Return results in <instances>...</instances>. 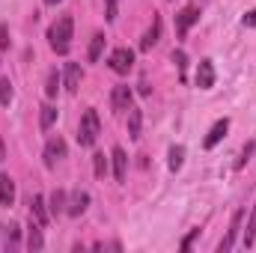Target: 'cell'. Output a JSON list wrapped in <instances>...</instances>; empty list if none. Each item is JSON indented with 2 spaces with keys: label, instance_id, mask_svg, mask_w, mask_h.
<instances>
[{
  "label": "cell",
  "instance_id": "cell-1",
  "mask_svg": "<svg viewBox=\"0 0 256 253\" xmlns=\"http://www.w3.org/2000/svg\"><path fill=\"white\" fill-rule=\"evenodd\" d=\"M72 18L63 15V18H57L54 24H51V30H48V39H51V48L57 51V54H68V45H72Z\"/></svg>",
  "mask_w": 256,
  "mask_h": 253
},
{
  "label": "cell",
  "instance_id": "cell-2",
  "mask_svg": "<svg viewBox=\"0 0 256 253\" xmlns=\"http://www.w3.org/2000/svg\"><path fill=\"white\" fill-rule=\"evenodd\" d=\"M98 114L96 110H86L84 116H80V128H78V143L80 146H92L96 140H98Z\"/></svg>",
  "mask_w": 256,
  "mask_h": 253
},
{
  "label": "cell",
  "instance_id": "cell-3",
  "mask_svg": "<svg viewBox=\"0 0 256 253\" xmlns=\"http://www.w3.org/2000/svg\"><path fill=\"white\" fill-rule=\"evenodd\" d=\"M131 66H134V51H128V48H116V51L110 54V68H114L116 74H128Z\"/></svg>",
  "mask_w": 256,
  "mask_h": 253
},
{
  "label": "cell",
  "instance_id": "cell-4",
  "mask_svg": "<svg viewBox=\"0 0 256 253\" xmlns=\"http://www.w3.org/2000/svg\"><path fill=\"white\" fill-rule=\"evenodd\" d=\"M60 158H66V140L63 137H51L45 143V167H54Z\"/></svg>",
  "mask_w": 256,
  "mask_h": 253
},
{
  "label": "cell",
  "instance_id": "cell-5",
  "mask_svg": "<svg viewBox=\"0 0 256 253\" xmlns=\"http://www.w3.org/2000/svg\"><path fill=\"white\" fill-rule=\"evenodd\" d=\"M242 218H244V212H236L232 214V224H230V230H226V236H224V242H220V248L218 250L226 253L236 248V238H238V230H242Z\"/></svg>",
  "mask_w": 256,
  "mask_h": 253
},
{
  "label": "cell",
  "instance_id": "cell-6",
  "mask_svg": "<svg viewBox=\"0 0 256 253\" xmlns=\"http://www.w3.org/2000/svg\"><path fill=\"white\" fill-rule=\"evenodd\" d=\"M196 86H200V90H212V86H214V63H212V60H200Z\"/></svg>",
  "mask_w": 256,
  "mask_h": 253
},
{
  "label": "cell",
  "instance_id": "cell-7",
  "mask_svg": "<svg viewBox=\"0 0 256 253\" xmlns=\"http://www.w3.org/2000/svg\"><path fill=\"white\" fill-rule=\"evenodd\" d=\"M226 131H230V120L224 116V120H218V122L212 126V131H208V134H206V140H202V146H206V149H214V146L224 140V134H226Z\"/></svg>",
  "mask_w": 256,
  "mask_h": 253
},
{
  "label": "cell",
  "instance_id": "cell-8",
  "mask_svg": "<svg viewBox=\"0 0 256 253\" xmlns=\"http://www.w3.org/2000/svg\"><path fill=\"white\" fill-rule=\"evenodd\" d=\"M86 206H90V194H86V190H74L72 200H68V206H66V212H68L72 218H78V214L86 212Z\"/></svg>",
  "mask_w": 256,
  "mask_h": 253
},
{
  "label": "cell",
  "instance_id": "cell-9",
  "mask_svg": "<svg viewBox=\"0 0 256 253\" xmlns=\"http://www.w3.org/2000/svg\"><path fill=\"white\" fill-rule=\"evenodd\" d=\"M200 18V9L196 6H185L182 12H179V18H176V30H179V36H185L188 30H191V24Z\"/></svg>",
  "mask_w": 256,
  "mask_h": 253
},
{
  "label": "cell",
  "instance_id": "cell-10",
  "mask_svg": "<svg viewBox=\"0 0 256 253\" xmlns=\"http://www.w3.org/2000/svg\"><path fill=\"white\" fill-rule=\"evenodd\" d=\"M110 158H114V176H116V182H126V173H128V155L122 146H116L114 152H110Z\"/></svg>",
  "mask_w": 256,
  "mask_h": 253
},
{
  "label": "cell",
  "instance_id": "cell-11",
  "mask_svg": "<svg viewBox=\"0 0 256 253\" xmlns=\"http://www.w3.org/2000/svg\"><path fill=\"white\" fill-rule=\"evenodd\" d=\"M110 104H114V110H128L131 108V90L128 86H114V92H110Z\"/></svg>",
  "mask_w": 256,
  "mask_h": 253
},
{
  "label": "cell",
  "instance_id": "cell-12",
  "mask_svg": "<svg viewBox=\"0 0 256 253\" xmlns=\"http://www.w3.org/2000/svg\"><path fill=\"white\" fill-rule=\"evenodd\" d=\"M30 214L36 218V224H42V226H48V206H45V196H33L30 200Z\"/></svg>",
  "mask_w": 256,
  "mask_h": 253
},
{
  "label": "cell",
  "instance_id": "cell-13",
  "mask_svg": "<svg viewBox=\"0 0 256 253\" xmlns=\"http://www.w3.org/2000/svg\"><path fill=\"white\" fill-rule=\"evenodd\" d=\"M140 126H143V110L128 108V137L131 140H140Z\"/></svg>",
  "mask_w": 256,
  "mask_h": 253
},
{
  "label": "cell",
  "instance_id": "cell-14",
  "mask_svg": "<svg viewBox=\"0 0 256 253\" xmlns=\"http://www.w3.org/2000/svg\"><path fill=\"white\" fill-rule=\"evenodd\" d=\"M80 78H84L80 66L78 63H66V90H68V92H74V90L80 86Z\"/></svg>",
  "mask_w": 256,
  "mask_h": 253
},
{
  "label": "cell",
  "instance_id": "cell-15",
  "mask_svg": "<svg viewBox=\"0 0 256 253\" xmlns=\"http://www.w3.org/2000/svg\"><path fill=\"white\" fill-rule=\"evenodd\" d=\"M15 202V182L9 176H0V206H12Z\"/></svg>",
  "mask_w": 256,
  "mask_h": 253
},
{
  "label": "cell",
  "instance_id": "cell-16",
  "mask_svg": "<svg viewBox=\"0 0 256 253\" xmlns=\"http://www.w3.org/2000/svg\"><path fill=\"white\" fill-rule=\"evenodd\" d=\"M158 39H161V18H155V21H152V27H149V30H146V36L140 39V48H143V51H149Z\"/></svg>",
  "mask_w": 256,
  "mask_h": 253
},
{
  "label": "cell",
  "instance_id": "cell-17",
  "mask_svg": "<svg viewBox=\"0 0 256 253\" xmlns=\"http://www.w3.org/2000/svg\"><path fill=\"white\" fill-rule=\"evenodd\" d=\"M27 248H30V250H42V248H45L42 224H30V230H27Z\"/></svg>",
  "mask_w": 256,
  "mask_h": 253
},
{
  "label": "cell",
  "instance_id": "cell-18",
  "mask_svg": "<svg viewBox=\"0 0 256 253\" xmlns=\"http://www.w3.org/2000/svg\"><path fill=\"white\" fill-rule=\"evenodd\" d=\"M48 202H51V206H48V208H51V214H54V218H57V214H63L66 212V190H54V194H51V200H48Z\"/></svg>",
  "mask_w": 256,
  "mask_h": 253
},
{
  "label": "cell",
  "instance_id": "cell-19",
  "mask_svg": "<svg viewBox=\"0 0 256 253\" xmlns=\"http://www.w3.org/2000/svg\"><path fill=\"white\" fill-rule=\"evenodd\" d=\"M102 48H104V33H96V36H92V42H90V54H86V57H90V63H96V60L102 57Z\"/></svg>",
  "mask_w": 256,
  "mask_h": 253
},
{
  "label": "cell",
  "instance_id": "cell-20",
  "mask_svg": "<svg viewBox=\"0 0 256 253\" xmlns=\"http://www.w3.org/2000/svg\"><path fill=\"white\" fill-rule=\"evenodd\" d=\"M57 122V108H51V104H45L42 108V120H39V128L42 131H48V128Z\"/></svg>",
  "mask_w": 256,
  "mask_h": 253
},
{
  "label": "cell",
  "instance_id": "cell-21",
  "mask_svg": "<svg viewBox=\"0 0 256 253\" xmlns=\"http://www.w3.org/2000/svg\"><path fill=\"white\" fill-rule=\"evenodd\" d=\"M57 90H60V74H57V68H51V72H48V84H45V96L54 98Z\"/></svg>",
  "mask_w": 256,
  "mask_h": 253
},
{
  "label": "cell",
  "instance_id": "cell-22",
  "mask_svg": "<svg viewBox=\"0 0 256 253\" xmlns=\"http://www.w3.org/2000/svg\"><path fill=\"white\" fill-rule=\"evenodd\" d=\"M182 161H185V149H182V146H173V149H170V161H167L170 170H173V173L182 170Z\"/></svg>",
  "mask_w": 256,
  "mask_h": 253
},
{
  "label": "cell",
  "instance_id": "cell-23",
  "mask_svg": "<svg viewBox=\"0 0 256 253\" xmlns=\"http://www.w3.org/2000/svg\"><path fill=\"white\" fill-rule=\"evenodd\" d=\"M92 170H96V176H98V179H104V176H108V158H104L102 152H96V155H92Z\"/></svg>",
  "mask_w": 256,
  "mask_h": 253
},
{
  "label": "cell",
  "instance_id": "cell-24",
  "mask_svg": "<svg viewBox=\"0 0 256 253\" xmlns=\"http://www.w3.org/2000/svg\"><path fill=\"white\" fill-rule=\"evenodd\" d=\"M256 242V206L250 212V220H248V230H244V248H250Z\"/></svg>",
  "mask_w": 256,
  "mask_h": 253
},
{
  "label": "cell",
  "instance_id": "cell-25",
  "mask_svg": "<svg viewBox=\"0 0 256 253\" xmlns=\"http://www.w3.org/2000/svg\"><path fill=\"white\" fill-rule=\"evenodd\" d=\"M12 102V84L9 78H0V104H9Z\"/></svg>",
  "mask_w": 256,
  "mask_h": 253
},
{
  "label": "cell",
  "instance_id": "cell-26",
  "mask_svg": "<svg viewBox=\"0 0 256 253\" xmlns=\"http://www.w3.org/2000/svg\"><path fill=\"white\" fill-rule=\"evenodd\" d=\"M254 140H250V143H248V146H244V149H242V158H238V161H236V170H244V164H248V158H250V155H254Z\"/></svg>",
  "mask_w": 256,
  "mask_h": 253
},
{
  "label": "cell",
  "instance_id": "cell-27",
  "mask_svg": "<svg viewBox=\"0 0 256 253\" xmlns=\"http://www.w3.org/2000/svg\"><path fill=\"white\" fill-rule=\"evenodd\" d=\"M173 63L179 66V72L185 74V66H188V57H185V51H173Z\"/></svg>",
  "mask_w": 256,
  "mask_h": 253
},
{
  "label": "cell",
  "instance_id": "cell-28",
  "mask_svg": "<svg viewBox=\"0 0 256 253\" xmlns=\"http://www.w3.org/2000/svg\"><path fill=\"white\" fill-rule=\"evenodd\" d=\"M108 3V21H116V12H120V0H104Z\"/></svg>",
  "mask_w": 256,
  "mask_h": 253
},
{
  "label": "cell",
  "instance_id": "cell-29",
  "mask_svg": "<svg viewBox=\"0 0 256 253\" xmlns=\"http://www.w3.org/2000/svg\"><path fill=\"white\" fill-rule=\"evenodd\" d=\"M200 236V230H191V236H185L182 238V250H191V244H194V238Z\"/></svg>",
  "mask_w": 256,
  "mask_h": 253
},
{
  "label": "cell",
  "instance_id": "cell-30",
  "mask_svg": "<svg viewBox=\"0 0 256 253\" xmlns=\"http://www.w3.org/2000/svg\"><path fill=\"white\" fill-rule=\"evenodd\" d=\"M244 27H256V9H254V12H248V15H244Z\"/></svg>",
  "mask_w": 256,
  "mask_h": 253
},
{
  "label": "cell",
  "instance_id": "cell-31",
  "mask_svg": "<svg viewBox=\"0 0 256 253\" xmlns=\"http://www.w3.org/2000/svg\"><path fill=\"white\" fill-rule=\"evenodd\" d=\"M9 45V39H6V27H0V48H6Z\"/></svg>",
  "mask_w": 256,
  "mask_h": 253
},
{
  "label": "cell",
  "instance_id": "cell-32",
  "mask_svg": "<svg viewBox=\"0 0 256 253\" xmlns=\"http://www.w3.org/2000/svg\"><path fill=\"white\" fill-rule=\"evenodd\" d=\"M3 155H6V149H3V140H0V164H3Z\"/></svg>",
  "mask_w": 256,
  "mask_h": 253
},
{
  "label": "cell",
  "instance_id": "cell-33",
  "mask_svg": "<svg viewBox=\"0 0 256 253\" xmlns=\"http://www.w3.org/2000/svg\"><path fill=\"white\" fill-rule=\"evenodd\" d=\"M45 3H48V6H57V3H60V0H45Z\"/></svg>",
  "mask_w": 256,
  "mask_h": 253
}]
</instances>
